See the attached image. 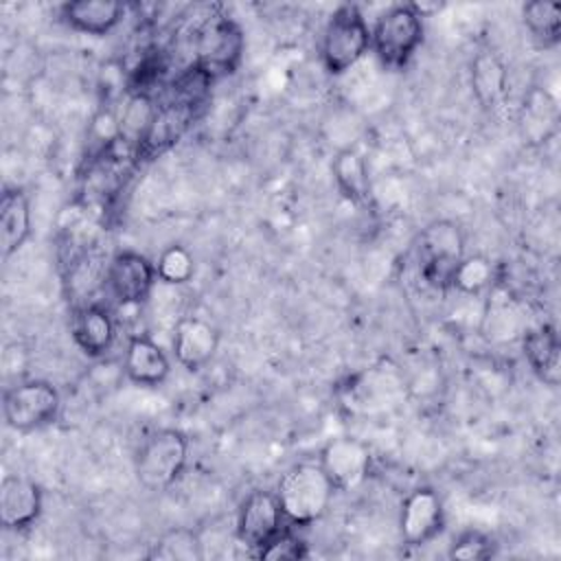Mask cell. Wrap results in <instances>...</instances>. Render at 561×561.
I'll return each mask as SVG.
<instances>
[{"label": "cell", "mask_w": 561, "mask_h": 561, "mask_svg": "<svg viewBox=\"0 0 561 561\" xmlns=\"http://www.w3.org/2000/svg\"><path fill=\"white\" fill-rule=\"evenodd\" d=\"M173 357L188 370L197 373L213 362L219 348V331L199 316H184L173 329Z\"/></svg>", "instance_id": "5bb4252c"}, {"label": "cell", "mask_w": 561, "mask_h": 561, "mask_svg": "<svg viewBox=\"0 0 561 561\" xmlns=\"http://www.w3.org/2000/svg\"><path fill=\"white\" fill-rule=\"evenodd\" d=\"M493 283H495V263L484 254L462 256L451 276V289L467 296H480Z\"/></svg>", "instance_id": "cb8c5ba5"}, {"label": "cell", "mask_w": 561, "mask_h": 561, "mask_svg": "<svg viewBox=\"0 0 561 561\" xmlns=\"http://www.w3.org/2000/svg\"><path fill=\"white\" fill-rule=\"evenodd\" d=\"M156 101L149 94H127L125 105L118 112V136L121 142L134 151L142 134L147 131L153 112H156Z\"/></svg>", "instance_id": "603a6c76"}, {"label": "cell", "mask_w": 561, "mask_h": 561, "mask_svg": "<svg viewBox=\"0 0 561 561\" xmlns=\"http://www.w3.org/2000/svg\"><path fill=\"white\" fill-rule=\"evenodd\" d=\"M370 50V26L357 4H340L327 20L320 39V61L331 77L357 66Z\"/></svg>", "instance_id": "3957f363"}, {"label": "cell", "mask_w": 561, "mask_h": 561, "mask_svg": "<svg viewBox=\"0 0 561 561\" xmlns=\"http://www.w3.org/2000/svg\"><path fill=\"white\" fill-rule=\"evenodd\" d=\"M158 280L156 263L136 250H118L107 265L105 285L121 307H140Z\"/></svg>", "instance_id": "8fae6325"}, {"label": "cell", "mask_w": 561, "mask_h": 561, "mask_svg": "<svg viewBox=\"0 0 561 561\" xmlns=\"http://www.w3.org/2000/svg\"><path fill=\"white\" fill-rule=\"evenodd\" d=\"M495 541L482 530H462L449 546L447 557L449 559H462V561H484L495 557Z\"/></svg>", "instance_id": "83f0119b"}, {"label": "cell", "mask_w": 561, "mask_h": 561, "mask_svg": "<svg viewBox=\"0 0 561 561\" xmlns=\"http://www.w3.org/2000/svg\"><path fill=\"white\" fill-rule=\"evenodd\" d=\"M202 112H204V107H199V105L171 101V99L160 101L147 131L142 134V138L138 140V145L131 151L134 164L136 167L149 164V162L158 160L160 156L169 153L173 147H178L182 142V138L193 129V125L197 123Z\"/></svg>", "instance_id": "ba28073f"}, {"label": "cell", "mask_w": 561, "mask_h": 561, "mask_svg": "<svg viewBox=\"0 0 561 561\" xmlns=\"http://www.w3.org/2000/svg\"><path fill=\"white\" fill-rule=\"evenodd\" d=\"M156 274L164 285H186L195 276V256L180 243L167 245L156 261Z\"/></svg>", "instance_id": "d4e9b609"}, {"label": "cell", "mask_w": 561, "mask_h": 561, "mask_svg": "<svg viewBox=\"0 0 561 561\" xmlns=\"http://www.w3.org/2000/svg\"><path fill=\"white\" fill-rule=\"evenodd\" d=\"M245 53V35L230 15H210L195 35V59L213 81L230 77L239 70Z\"/></svg>", "instance_id": "5b68a950"}, {"label": "cell", "mask_w": 561, "mask_h": 561, "mask_svg": "<svg viewBox=\"0 0 561 561\" xmlns=\"http://www.w3.org/2000/svg\"><path fill=\"white\" fill-rule=\"evenodd\" d=\"M274 493L289 526H311L327 515L337 491L318 462H298L280 476Z\"/></svg>", "instance_id": "6da1fadb"}, {"label": "cell", "mask_w": 561, "mask_h": 561, "mask_svg": "<svg viewBox=\"0 0 561 561\" xmlns=\"http://www.w3.org/2000/svg\"><path fill=\"white\" fill-rule=\"evenodd\" d=\"M125 377L131 383L156 388L171 375V359L164 348L145 333L129 335L123 357Z\"/></svg>", "instance_id": "2e32d148"}, {"label": "cell", "mask_w": 561, "mask_h": 561, "mask_svg": "<svg viewBox=\"0 0 561 561\" xmlns=\"http://www.w3.org/2000/svg\"><path fill=\"white\" fill-rule=\"evenodd\" d=\"M151 559H167V561H193V559H202V541L199 537L188 530V528H173L169 533H164L156 543L153 550L149 552Z\"/></svg>", "instance_id": "484cf974"}, {"label": "cell", "mask_w": 561, "mask_h": 561, "mask_svg": "<svg viewBox=\"0 0 561 561\" xmlns=\"http://www.w3.org/2000/svg\"><path fill=\"white\" fill-rule=\"evenodd\" d=\"M61 410L59 390L46 379H26L4 390L2 416L15 432H35L50 425Z\"/></svg>", "instance_id": "52a82bcc"}, {"label": "cell", "mask_w": 561, "mask_h": 561, "mask_svg": "<svg viewBox=\"0 0 561 561\" xmlns=\"http://www.w3.org/2000/svg\"><path fill=\"white\" fill-rule=\"evenodd\" d=\"M412 7H414L416 13L425 20V18H430V15L438 13V11H443V9H445V2H412Z\"/></svg>", "instance_id": "f546056e"}, {"label": "cell", "mask_w": 561, "mask_h": 561, "mask_svg": "<svg viewBox=\"0 0 561 561\" xmlns=\"http://www.w3.org/2000/svg\"><path fill=\"white\" fill-rule=\"evenodd\" d=\"M44 511L42 486L20 473H7L0 482V524L4 530L22 533L31 528Z\"/></svg>", "instance_id": "4fadbf2b"}, {"label": "cell", "mask_w": 561, "mask_h": 561, "mask_svg": "<svg viewBox=\"0 0 561 561\" xmlns=\"http://www.w3.org/2000/svg\"><path fill=\"white\" fill-rule=\"evenodd\" d=\"M33 232L28 195L18 186H7L0 197V254L13 256L24 248Z\"/></svg>", "instance_id": "d6986e66"}, {"label": "cell", "mask_w": 561, "mask_h": 561, "mask_svg": "<svg viewBox=\"0 0 561 561\" xmlns=\"http://www.w3.org/2000/svg\"><path fill=\"white\" fill-rule=\"evenodd\" d=\"M522 20L530 37L541 48H554L561 42V4L533 0L522 7Z\"/></svg>", "instance_id": "7402d4cb"}, {"label": "cell", "mask_w": 561, "mask_h": 561, "mask_svg": "<svg viewBox=\"0 0 561 561\" xmlns=\"http://www.w3.org/2000/svg\"><path fill=\"white\" fill-rule=\"evenodd\" d=\"M256 557L272 559V561H298V559H307L309 557V548H307L305 539L294 535L289 530V526H287L265 548H261L256 552Z\"/></svg>", "instance_id": "f1b7e54d"}, {"label": "cell", "mask_w": 561, "mask_h": 561, "mask_svg": "<svg viewBox=\"0 0 561 561\" xmlns=\"http://www.w3.org/2000/svg\"><path fill=\"white\" fill-rule=\"evenodd\" d=\"M318 465L335 491L348 493L368 480L373 469V451L359 438L337 436L324 443L318 454Z\"/></svg>", "instance_id": "30bf717a"}, {"label": "cell", "mask_w": 561, "mask_h": 561, "mask_svg": "<svg viewBox=\"0 0 561 561\" xmlns=\"http://www.w3.org/2000/svg\"><path fill=\"white\" fill-rule=\"evenodd\" d=\"M188 465V438L175 427L151 432L138 447L134 473L142 489L160 493L171 489Z\"/></svg>", "instance_id": "277c9868"}, {"label": "cell", "mask_w": 561, "mask_h": 561, "mask_svg": "<svg viewBox=\"0 0 561 561\" xmlns=\"http://www.w3.org/2000/svg\"><path fill=\"white\" fill-rule=\"evenodd\" d=\"M70 335L77 348L90 357H105L116 342V320L101 302H88L75 309L70 320Z\"/></svg>", "instance_id": "9a60e30c"}, {"label": "cell", "mask_w": 561, "mask_h": 561, "mask_svg": "<svg viewBox=\"0 0 561 561\" xmlns=\"http://www.w3.org/2000/svg\"><path fill=\"white\" fill-rule=\"evenodd\" d=\"M287 526L274 491L254 489L241 500L237 511V539L245 548L259 552Z\"/></svg>", "instance_id": "7c38bea8"}, {"label": "cell", "mask_w": 561, "mask_h": 561, "mask_svg": "<svg viewBox=\"0 0 561 561\" xmlns=\"http://www.w3.org/2000/svg\"><path fill=\"white\" fill-rule=\"evenodd\" d=\"M522 351L535 377L541 383L557 388L561 381V342L557 329L552 324L528 329L522 337Z\"/></svg>", "instance_id": "ac0fdd59"}, {"label": "cell", "mask_w": 561, "mask_h": 561, "mask_svg": "<svg viewBox=\"0 0 561 561\" xmlns=\"http://www.w3.org/2000/svg\"><path fill=\"white\" fill-rule=\"evenodd\" d=\"M445 530L443 497L434 486L412 489L399 508V535L408 548H423Z\"/></svg>", "instance_id": "9c48e42d"}, {"label": "cell", "mask_w": 561, "mask_h": 561, "mask_svg": "<svg viewBox=\"0 0 561 561\" xmlns=\"http://www.w3.org/2000/svg\"><path fill=\"white\" fill-rule=\"evenodd\" d=\"M331 175L340 195L353 206H366L373 195V184L368 175V162L364 153L355 147H344L335 151L331 160Z\"/></svg>", "instance_id": "ffe728a7"}, {"label": "cell", "mask_w": 561, "mask_h": 561, "mask_svg": "<svg viewBox=\"0 0 561 561\" xmlns=\"http://www.w3.org/2000/svg\"><path fill=\"white\" fill-rule=\"evenodd\" d=\"M425 39V20L412 2L383 9L370 26V50L388 70H403Z\"/></svg>", "instance_id": "7a4b0ae2"}, {"label": "cell", "mask_w": 561, "mask_h": 561, "mask_svg": "<svg viewBox=\"0 0 561 561\" xmlns=\"http://www.w3.org/2000/svg\"><path fill=\"white\" fill-rule=\"evenodd\" d=\"M164 75H167L164 57L160 53H147L127 72V94H149V96H153L156 88L164 85Z\"/></svg>", "instance_id": "4316f807"}, {"label": "cell", "mask_w": 561, "mask_h": 561, "mask_svg": "<svg viewBox=\"0 0 561 561\" xmlns=\"http://www.w3.org/2000/svg\"><path fill=\"white\" fill-rule=\"evenodd\" d=\"M465 256L462 228L451 219H434L419 234V272L427 287L451 289V276Z\"/></svg>", "instance_id": "8992f818"}, {"label": "cell", "mask_w": 561, "mask_h": 561, "mask_svg": "<svg viewBox=\"0 0 561 561\" xmlns=\"http://www.w3.org/2000/svg\"><path fill=\"white\" fill-rule=\"evenodd\" d=\"M125 11V2L116 0H72L59 7V18L77 33L103 37L123 22Z\"/></svg>", "instance_id": "e0dca14e"}, {"label": "cell", "mask_w": 561, "mask_h": 561, "mask_svg": "<svg viewBox=\"0 0 561 561\" xmlns=\"http://www.w3.org/2000/svg\"><path fill=\"white\" fill-rule=\"evenodd\" d=\"M469 83L476 101L484 110H493L502 103L508 88V70L497 53L478 50L469 66Z\"/></svg>", "instance_id": "44dd1931"}]
</instances>
